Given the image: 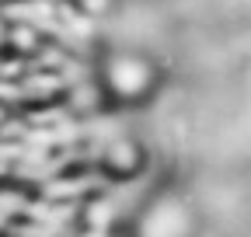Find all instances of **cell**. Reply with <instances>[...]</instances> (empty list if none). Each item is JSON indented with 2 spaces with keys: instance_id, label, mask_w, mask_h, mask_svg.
<instances>
[{
  "instance_id": "cell-1",
  "label": "cell",
  "mask_w": 251,
  "mask_h": 237,
  "mask_svg": "<svg viewBox=\"0 0 251 237\" xmlns=\"http://www.w3.org/2000/svg\"><path fill=\"white\" fill-rule=\"evenodd\" d=\"M164 84V67L143 49H108L98 67V87L108 105L140 108Z\"/></svg>"
}]
</instances>
